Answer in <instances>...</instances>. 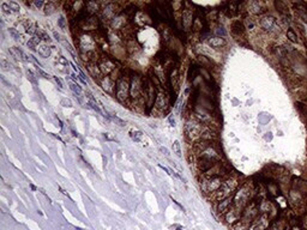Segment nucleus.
Returning a JSON list of instances; mask_svg holds the SVG:
<instances>
[{"instance_id": "obj_1", "label": "nucleus", "mask_w": 307, "mask_h": 230, "mask_svg": "<svg viewBox=\"0 0 307 230\" xmlns=\"http://www.w3.org/2000/svg\"><path fill=\"white\" fill-rule=\"evenodd\" d=\"M145 89V80L138 74V73H131L130 74V97L132 101L138 102L143 99Z\"/></svg>"}, {"instance_id": "obj_2", "label": "nucleus", "mask_w": 307, "mask_h": 230, "mask_svg": "<svg viewBox=\"0 0 307 230\" xmlns=\"http://www.w3.org/2000/svg\"><path fill=\"white\" fill-rule=\"evenodd\" d=\"M115 97L122 103H125L130 97V76H129V73H120L119 78L116 79Z\"/></svg>"}, {"instance_id": "obj_3", "label": "nucleus", "mask_w": 307, "mask_h": 230, "mask_svg": "<svg viewBox=\"0 0 307 230\" xmlns=\"http://www.w3.org/2000/svg\"><path fill=\"white\" fill-rule=\"evenodd\" d=\"M156 96H157V92H156L154 83L150 79H146L145 80V89H144L143 97H144V101H145V104L148 105V109L154 108V104H155L154 101H156Z\"/></svg>"}, {"instance_id": "obj_4", "label": "nucleus", "mask_w": 307, "mask_h": 230, "mask_svg": "<svg viewBox=\"0 0 307 230\" xmlns=\"http://www.w3.org/2000/svg\"><path fill=\"white\" fill-rule=\"evenodd\" d=\"M97 65L100 67V71L103 76H110L118 67L114 60H112L108 57H102L100 58V60L97 61Z\"/></svg>"}, {"instance_id": "obj_5", "label": "nucleus", "mask_w": 307, "mask_h": 230, "mask_svg": "<svg viewBox=\"0 0 307 230\" xmlns=\"http://www.w3.org/2000/svg\"><path fill=\"white\" fill-rule=\"evenodd\" d=\"M235 187H237V181H235L234 179H229V180L224 181V182L221 185V187L218 188L216 198L222 200V199H224V198L229 197V194L235 190Z\"/></svg>"}, {"instance_id": "obj_6", "label": "nucleus", "mask_w": 307, "mask_h": 230, "mask_svg": "<svg viewBox=\"0 0 307 230\" xmlns=\"http://www.w3.org/2000/svg\"><path fill=\"white\" fill-rule=\"evenodd\" d=\"M129 19H130V16H127L125 12H120L110 23H109V25H110V29L112 30H122V29H125L126 28V25H127V23H129Z\"/></svg>"}, {"instance_id": "obj_7", "label": "nucleus", "mask_w": 307, "mask_h": 230, "mask_svg": "<svg viewBox=\"0 0 307 230\" xmlns=\"http://www.w3.org/2000/svg\"><path fill=\"white\" fill-rule=\"evenodd\" d=\"M102 12V19L104 21H109V23L119 15V11H118V5L114 4V2H107L106 6L101 10Z\"/></svg>"}, {"instance_id": "obj_8", "label": "nucleus", "mask_w": 307, "mask_h": 230, "mask_svg": "<svg viewBox=\"0 0 307 230\" xmlns=\"http://www.w3.org/2000/svg\"><path fill=\"white\" fill-rule=\"evenodd\" d=\"M100 86L102 88V90L107 94H115V86H116V80L110 77V76H103L102 79L99 82Z\"/></svg>"}, {"instance_id": "obj_9", "label": "nucleus", "mask_w": 307, "mask_h": 230, "mask_svg": "<svg viewBox=\"0 0 307 230\" xmlns=\"http://www.w3.org/2000/svg\"><path fill=\"white\" fill-rule=\"evenodd\" d=\"M99 25H100V19L96 16H89L83 22H80V29L84 30V31L97 30Z\"/></svg>"}, {"instance_id": "obj_10", "label": "nucleus", "mask_w": 307, "mask_h": 230, "mask_svg": "<svg viewBox=\"0 0 307 230\" xmlns=\"http://www.w3.org/2000/svg\"><path fill=\"white\" fill-rule=\"evenodd\" d=\"M167 107H168V97H167L166 92L160 89L157 91V96H156V101H155L154 108L157 112H165L167 109Z\"/></svg>"}, {"instance_id": "obj_11", "label": "nucleus", "mask_w": 307, "mask_h": 230, "mask_svg": "<svg viewBox=\"0 0 307 230\" xmlns=\"http://www.w3.org/2000/svg\"><path fill=\"white\" fill-rule=\"evenodd\" d=\"M87 68H88L90 76H91L95 80L100 82V80L102 79L103 74L101 73V71H100V67L97 65V63H88V64H87Z\"/></svg>"}, {"instance_id": "obj_12", "label": "nucleus", "mask_w": 307, "mask_h": 230, "mask_svg": "<svg viewBox=\"0 0 307 230\" xmlns=\"http://www.w3.org/2000/svg\"><path fill=\"white\" fill-rule=\"evenodd\" d=\"M222 182H221V179L220 177H215V179H211L210 181L205 182L204 185V191L205 192H212V191H218V188L221 187Z\"/></svg>"}, {"instance_id": "obj_13", "label": "nucleus", "mask_w": 307, "mask_h": 230, "mask_svg": "<svg viewBox=\"0 0 307 230\" xmlns=\"http://www.w3.org/2000/svg\"><path fill=\"white\" fill-rule=\"evenodd\" d=\"M55 68L60 72V73H64L66 74L68 72V61L66 60V58L64 57H57V60H55Z\"/></svg>"}, {"instance_id": "obj_14", "label": "nucleus", "mask_w": 307, "mask_h": 230, "mask_svg": "<svg viewBox=\"0 0 307 230\" xmlns=\"http://www.w3.org/2000/svg\"><path fill=\"white\" fill-rule=\"evenodd\" d=\"M101 2H97V1H89V2H85V10L88 12L89 16H95L101 8Z\"/></svg>"}, {"instance_id": "obj_15", "label": "nucleus", "mask_w": 307, "mask_h": 230, "mask_svg": "<svg viewBox=\"0 0 307 230\" xmlns=\"http://www.w3.org/2000/svg\"><path fill=\"white\" fill-rule=\"evenodd\" d=\"M169 82H171V89L176 92L179 89V71L178 68H173L169 73Z\"/></svg>"}, {"instance_id": "obj_16", "label": "nucleus", "mask_w": 307, "mask_h": 230, "mask_svg": "<svg viewBox=\"0 0 307 230\" xmlns=\"http://www.w3.org/2000/svg\"><path fill=\"white\" fill-rule=\"evenodd\" d=\"M8 52H10L11 55H12L15 59H17V60H21V61H29V60H30V57H29V59H28V57L23 53V50H21V49L17 48V47H11Z\"/></svg>"}, {"instance_id": "obj_17", "label": "nucleus", "mask_w": 307, "mask_h": 230, "mask_svg": "<svg viewBox=\"0 0 307 230\" xmlns=\"http://www.w3.org/2000/svg\"><path fill=\"white\" fill-rule=\"evenodd\" d=\"M37 53H38L42 58H49L51 54H52V49H51V47H49L48 44L41 43V44H38V47H37Z\"/></svg>"}, {"instance_id": "obj_18", "label": "nucleus", "mask_w": 307, "mask_h": 230, "mask_svg": "<svg viewBox=\"0 0 307 230\" xmlns=\"http://www.w3.org/2000/svg\"><path fill=\"white\" fill-rule=\"evenodd\" d=\"M232 201H233V198L232 197H227V198H224V199H222L221 202H220L218 206H217V211H218L220 213H223V212L227 211L228 207L232 205Z\"/></svg>"}, {"instance_id": "obj_19", "label": "nucleus", "mask_w": 307, "mask_h": 230, "mask_svg": "<svg viewBox=\"0 0 307 230\" xmlns=\"http://www.w3.org/2000/svg\"><path fill=\"white\" fill-rule=\"evenodd\" d=\"M192 22H193L192 11L185 10L184 13H182V23H184V27H185V28H188L190 25H192Z\"/></svg>"}, {"instance_id": "obj_20", "label": "nucleus", "mask_w": 307, "mask_h": 230, "mask_svg": "<svg viewBox=\"0 0 307 230\" xmlns=\"http://www.w3.org/2000/svg\"><path fill=\"white\" fill-rule=\"evenodd\" d=\"M85 99H87V104L91 108V109H94V110H96L97 113H101V108L97 105V102H96V99H94L93 96H91V94H89V92H87L85 94Z\"/></svg>"}, {"instance_id": "obj_21", "label": "nucleus", "mask_w": 307, "mask_h": 230, "mask_svg": "<svg viewBox=\"0 0 307 230\" xmlns=\"http://www.w3.org/2000/svg\"><path fill=\"white\" fill-rule=\"evenodd\" d=\"M55 11H57V5L54 2H52V1L46 2L44 8H43V12H44L46 16H51V15L55 13Z\"/></svg>"}, {"instance_id": "obj_22", "label": "nucleus", "mask_w": 307, "mask_h": 230, "mask_svg": "<svg viewBox=\"0 0 307 230\" xmlns=\"http://www.w3.org/2000/svg\"><path fill=\"white\" fill-rule=\"evenodd\" d=\"M68 84H70V89L73 91L74 95H77V96H80V95H82V88H80V85H79L78 83L72 82V80H68Z\"/></svg>"}, {"instance_id": "obj_23", "label": "nucleus", "mask_w": 307, "mask_h": 230, "mask_svg": "<svg viewBox=\"0 0 307 230\" xmlns=\"http://www.w3.org/2000/svg\"><path fill=\"white\" fill-rule=\"evenodd\" d=\"M35 36H37L41 41H44V42H51V37H49V35L46 33L44 30L40 29L38 27H37V30H36V35H35Z\"/></svg>"}, {"instance_id": "obj_24", "label": "nucleus", "mask_w": 307, "mask_h": 230, "mask_svg": "<svg viewBox=\"0 0 307 230\" xmlns=\"http://www.w3.org/2000/svg\"><path fill=\"white\" fill-rule=\"evenodd\" d=\"M239 217H240V215L237 210H230V211L227 213V216H226V218H227V222H228V223H233V222H235Z\"/></svg>"}, {"instance_id": "obj_25", "label": "nucleus", "mask_w": 307, "mask_h": 230, "mask_svg": "<svg viewBox=\"0 0 307 230\" xmlns=\"http://www.w3.org/2000/svg\"><path fill=\"white\" fill-rule=\"evenodd\" d=\"M273 23H275V21H273V18H271V17H265V18H263V19H262V22H260L262 27H263L264 29H266V30L271 29V27L273 25Z\"/></svg>"}, {"instance_id": "obj_26", "label": "nucleus", "mask_w": 307, "mask_h": 230, "mask_svg": "<svg viewBox=\"0 0 307 230\" xmlns=\"http://www.w3.org/2000/svg\"><path fill=\"white\" fill-rule=\"evenodd\" d=\"M209 44L211 47H221L222 44H224V40L222 37H211L209 40Z\"/></svg>"}, {"instance_id": "obj_27", "label": "nucleus", "mask_w": 307, "mask_h": 230, "mask_svg": "<svg viewBox=\"0 0 307 230\" xmlns=\"http://www.w3.org/2000/svg\"><path fill=\"white\" fill-rule=\"evenodd\" d=\"M8 34H10V36H11L15 41H18V42H21V41H22V35L19 34V31H18L17 29H15V28H10V29H8Z\"/></svg>"}, {"instance_id": "obj_28", "label": "nucleus", "mask_w": 307, "mask_h": 230, "mask_svg": "<svg viewBox=\"0 0 307 230\" xmlns=\"http://www.w3.org/2000/svg\"><path fill=\"white\" fill-rule=\"evenodd\" d=\"M1 12L5 15V16H12L13 15V12H12V10H11V7H10V5H8V2H1Z\"/></svg>"}, {"instance_id": "obj_29", "label": "nucleus", "mask_w": 307, "mask_h": 230, "mask_svg": "<svg viewBox=\"0 0 307 230\" xmlns=\"http://www.w3.org/2000/svg\"><path fill=\"white\" fill-rule=\"evenodd\" d=\"M130 137L135 140V141H137V143H139L140 140H142V137H143V133L140 131H133V130H131L130 131Z\"/></svg>"}, {"instance_id": "obj_30", "label": "nucleus", "mask_w": 307, "mask_h": 230, "mask_svg": "<svg viewBox=\"0 0 307 230\" xmlns=\"http://www.w3.org/2000/svg\"><path fill=\"white\" fill-rule=\"evenodd\" d=\"M0 67H1L2 71H11L12 70V65L8 61H6L4 58L0 59Z\"/></svg>"}, {"instance_id": "obj_31", "label": "nucleus", "mask_w": 307, "mask_h": 230, "mask_svg": "<svg viewBox=\"0 0 307 230\" xmlns=\"http://www.w3.org/2000/svg\"><path fill=\"white\" fill-rule=\"evenodd\" d=\"M173 151L176 154V156L181 157V146H180L179 140H175V141H174V144H173Z\"/></svg>"}, {"instance_id": "obj_32", "label": "nucleus", "mask_w": 307, "mask_h": 230, "mask_svg": "<svg viewBox=\"0 0 307 230\" xmlns=\"http://www.w3.org/2000/svg\"><path fill=\"white\" fill-rule=\"evenodd\" d=\"M8 5H10V7H11V10H12L13 13H19L21 7H19V5H18L17 2H15V1H8Z\"/></svg>"}, {"instance_id": "obj_33", "label": "nucleus", "mask_w": 307, "mask_h": 230, "mask_svg": "<svg viewBox=\"0 0 307 230\" xmlns=\"http://www.w3.org/2000/svg\"><path fill=\"white\" fill-rule=\"evenodd\" d=\"M60 105H63V107H67V108H71L72 105H73V103H72V101L70 99H66V97H64V99H60Z\"/></svg>"}, {"instance_id": "obj_34", "label": "nucleus", "mask_w": 307, "mask_h": 230, "mask_svg": "<svg viewBox=\"0 0 307 230\" xmlns=\"http://www.w3.org/2000/svg\"><path fill=\"white\" fill-rule=\"evenodd\" d=\"M58 24H59L60 29H63L64 31L66 30V28H67V24H66V19H65L64 17H60V18H59V21H58Z\"/></svg>"}, {"instance_id": "obj_35", "label": "nucleus", "mask_w": 307, "mask_h": 230, "mask_svg": "<svg viewBox=\"0 0 307 230\" xmlns=\"http://www.w3.org/2000/svg\"><path fill=\"white\" fill-rule=\"evenodd\" d=\"M109 119H112V120H113L115 124H118L119 126H125V125H126V122H125L124 120H121L120 118H118V116H112V115H110Z\"/></svg>"}, {"instance_id": "obj_36", "label": "nucleus", "mask_w": 307, "mask_h": 230, "mask_svg": "<svg viewBox=\"0 0 307 230\" xmlns=\"http://www.w3.org/2000/svg\"><path fill=\"white\" fill-rule=\"evenodd\" d=\"M33 5H34L37 10H41V8H44L46 2H43V1H41V0H35V1H33Z\"/></svg>"}, {"instance_id": "obj_37", "label": "nucleus", "mask_w": 307, "mask_h": 230, "mask_svg": "<svg viewBox=\"0 0 307 230\" xmlns=\"http://www.w3.org/2000/svg\"><path fill=\"white\" fill-rule=\"evenodd\" d=\"M27 76H28V79L31 82V83H34L36 84L37 83V80H36V77H35V74L30 71V70H27Z\"/></svg>"}, {"instance_id": "obj_38", "label": "nucleus", "mask_w": 307, "mask_h": 230, "mask_svg": "<svg viewBox=\"0 0 307 230\" xmlns=\"http://www.w3.org/2000/svg\"><path fill=\"white\" fill-rule=\"evenodd\" d=\"M287 36H288V38H289L290 41H293V42H298V40H296V35L293 33L292 30H288V31H287Z\"/></svg>"}, {"instance_id": "obj_39", "label": "nucleus", "mask_w": 307, "mask_h": 230, "mask_svg": "<svg viewBox=\"0 0 307 230\" xmlns=\"http://www.w3.org/2000/svg\"><path fill=\"white\" fill-rule=\"evenodd\" d=\"M37 72H38V73H40L43 78H46V79H49V78H51V76H49L48 73H46L44 71H42V70H41V67H37Z\"/></svg>"}, {"instance_id": "obj_40", "label": "nucleus", "mask_w": 307, "mask_h": 230, "mask_svg": "<svg viewBox=\"0 0 307 230\" xmlns=\"http://www.w3.org/2000/svg\"><path fill=\"white\" fill-rule=\"evenodd\" d=\"M54 80H55V83L59 85V88H60V89H63V83H61V80H60L58 77H54Z\"/></svg>"}, {"instance_id": "obj_41", "label": "nucleus", "mask_w": 307, "mask_h": 230, "mask_svg": "<svg viewBox=\"0 0 307 230\" xmlns=\"http://www.w3.org/2000/svg\"><path fill=\"white\" fill-rule=\"evenodd\" d=\"M160 151H161V152H163L166 156H169V154H168V150H167L166 147H160Z\"/></svg>"}, {"instance_id": "obj_42", "label": "nucleus", "mask_w": 307, "mask_h": 230, "mask_svg": "<svg viewBox=\"0 0 307 230\" xmlns=\"http://www.w3.org/2000/svg\"><path fill=\"white\" fill-rule=\"evenodd\" d=\"M53 34H54V37H55V40H58V41H63V40H61V37H60V35L57 33V31H54Z\"/></svg>"}, {"instance_id": "obj_43", "label": "nucleus", "mask_w": 307, "mask_h": 230, "mask_svg": "<svg viewBox=\"0 0 307 230\" xmlns=\"http://www.w3.org/2000/svg\"><path fill=\"white\" fill-rule=\"evenodd\" d=\"M104 137H106L107 139H112V140H115V138H113V137L110 135V133H104Z\"/></svg>"}]
</instances>
